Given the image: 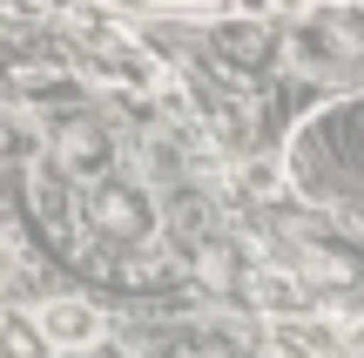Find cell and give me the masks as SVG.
Here are the masks:
<instances>
[{"label":"cell","instance_id":"cell-1","mask_svg":"<svg viewBox=\"0 0 364 358\" xmlns=\"http://www.w3.org/2000/svg\"><path fill=\"white\" fill-rule=\"evenodd\" d=\"M81 230L108 251H149L156 243V203H149V189L102 176V183L81 189Z\"/></svg>","mask_w":364,"mask_h":358},{"label":"cell","instance_id":"cell-2","mask_svg":"<svg viewBox=\"0 0 364 358\" xmlns=\"http://www.w3.org/2000/svg\"><path fill=\"white\" fill-rule=\"evenodd\" d=\"M81 41H88V68L102 81H122V88H162V61L135 34H122L108 14H88V21H81Z\"/></svg>","mask_w":364,"mask_h":358},{"label":"cell","instance_id":"cell-3","mask_svg":"<svg viewBox=\"0 0 364 358\" xmlns=\"http://www.w3.org/2000/svg\"><path fill=\"white\" fill-rule=\"evenodd\" d=\"M34 325H41V338H48L54 352H88V345H102V332H108L88 298H48V305L34 311Z\"/></svg>","mask_w":364,"mask_h":358},{"label":"cell","instance_id":"cell-4","mask_svg":"<svg viewBox=\"0 0 364 358\" xmlns=\"http://www.w3.org/2000/svg\"><path fill=\"white\" fill-rule=\"evenodd\" d=\"M54 162H61L68 176H81V183H95V176L115 162V142H108L102 122H61V135H54Z\"/></svg>","mask_w":364,"mask_h":358},{"label":"cell","instance_id":"cell-5","mask_svg":"<svg viewBox=\"0 0 364 358\" xmlns=\"http://www.w3.org/2000/svg\"><path fill=\"white\" fill-rule=\"evenodd\" d=\"M250 298H257L270 318H304V311H311L304 270H284V264H257V270H250Z\"/></svg>","mask_w":364,"mask_h":358},{"label":"cell","instance_id":"cell-6","mask_svg":"<svg viewBox=\"0 0 364 358\" xmlns=\"http://www.w3.org/2000/svg\"><path fill=\"white\" fill-rule=\"evenodd\" d=\"M277 358H338V345L311 332L304 318H277Z\"/></svg>","mask_w":364,"mask_h":358},{"label":"cell","instance_id":"cell-7","mask_svg":"<svg viewBox=\"0 0 364 358\" xmlns=\"http://www.w3.org/2000/svg\"><path fill=\"white\" fill-rule=\"evenodd\" d=\"M34 156H41V135L21 115H0V169H27Z\"/></svg>","mask_w":364,"mask_h":358},{"label":"cell","instance_id":"cell-8","mask_svg":"<svg viewBox=\"0 0 364 358\" xmlns=\"http://www.w3.org/2000/svg\"><path fill=\"white\" fill-rule=\"evenodd\" d=\"M88 358H115V352H108V345H88Z\"/></svg>","mask_w":364,"mask_h":358},{"label":"cell","instance_id":"cell-9","mask_svg":"<svg viewBox=\"0 0 364 358\" xmlns=\"http://www.w3.org/2000/svg\"><path fill=\"white\" fill-rule=\"evenodd\" d=\"M0 270H7V257H0Z\"/></svg>","mask_w":364,"mask_h":358}]
</instances>
